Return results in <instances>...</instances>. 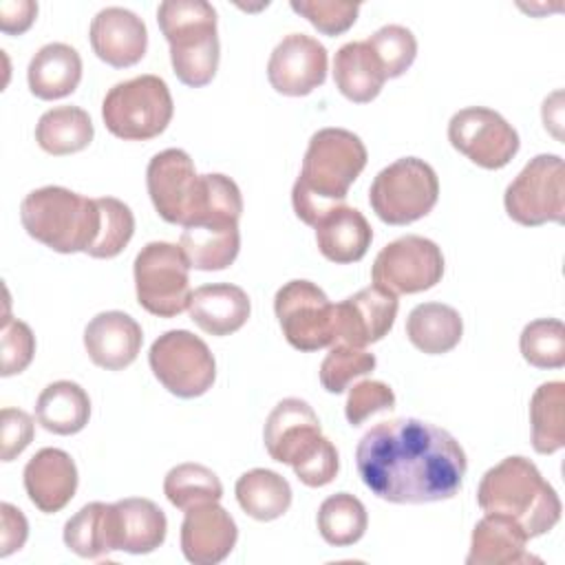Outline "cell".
I'll return each mask as SVG.
<instances>
[{"label":"cell","mask_w":565,"mask_h":565,"mask_svg":"<svg viewBox=\"0 0 565 565\" xmlns=\"http://www.w3.org/2000/svg\"><path fill=\"white\" fill-rule=\"evenodd\" d=\"M355 466L375 497L411 505L452 499L468 470L459 441L417 417H397L369 428L358 441Z\"/></svg>","instance_id":"obj_1"},{"label":"cell","mask_w":565,"mask_h":565,"mask_svg":"<svg viewBox=\"0 0 565 565\" xmlns=\"http://www.w3.org/2000/svg\"><path fill=\"white\" fill-rule=\"evenodd\" d=\"M366 157L362 139L347 128L313 132L291 190L296 216L313 227L329 210L344 205L351 183L366 166Z\"/></svg>","instance_id":"obj_2"},{"label":"cell","mask_w":565,"mask_h":565,"mask_svg":"<svg viewBox=\"0 0 565 565\" xmlns=\"http://www.w3.org/2000/svg\"><path fill=\"white\" fill-rule=\"evenodd\" d=\"M477 503L486 514H503L516 521L527 539L550 532L561 521L556 490L521 455L501 459L481 477Z\"/></svg>","instance_id":"obj_3"},{"label":"cell","mask_w":565,"mask_h":565,"mask_svg":"<svg viewBox=\"0 0 565 565\" xmlns=\"http://www.w3.org/2000/svg\"><path fill=\"white\" fill-rule=\"evenodd\" d=\"M20 221L31 238L60 254L84 252L99 234L97 199H86L62 185H44L20 203Z\"/></svg>","instance_id":"obj_4"},{"label":"cell","mask_w":565,"mask_h":565,"mask_svg":"<svg viewBox=\"0 0 565 565\" xmlns=\"http://www.w3.org/2000/svg\"><path fill=\"white\" fill-rule=\"evenodd\" d=\"M157 22L179 82L190 88L210 84L221 57L214 7L205 0H166L157 7Z\"/></svg>","instance_id":"obj_5"},{"label":"cell","mask_w":565,"mask_h":565,"mask_svg":"<svg viewBox=\"0 0 565 565\" xmlns=\"http://www.w3.org/2000/svg\"><path fill=\"white\" fill-rule=\"evenodd\" d=\"M174 113L168 84L157 75H137L115 84L104 102L102 117L110 135L124 141H148L159 137Z\"/></svg>","instance_id":"obj_6"},{"label":"cell","mask_w":565,"mask_h":565,"mask_svg":"<svg viewBox=\"0 0 565 565\" xmlns=\"http://www.w3.org/2000/svg\"><path fill=\"white\" fill-rule=\"evenodd\" d=\"M437 199V172L419 157H402L382 168L369 188L373 212L388 225H408L424 218Z\"/></svg>","instance_id":"obj_7"},{"label":"cell","mask_w":565,"mask_h":565,"mask_svg":"<svg viewBox=\"0 0 565 565\" xmlns=\"http://www.w3.org/2000/svg\"><path fill=\"white\" fill-rule=\"evenodd\" d=\"M139 305L159 318H174L190 305V263L174 243L152 241L135 256Z\"/></svg>","instance_id":"obj_8"},{"label":"cell","mask_w":565,"mask_h":565,"mask_svg":"<svg viewBox=\"0 0 565 565\" xmlns=\"http://www.w3.org/2000/svg\"><path fill=\"white\" fill-rule=\"evenodd\" d=\"M508 216L525 227L563 223L565 218V168L558 154H536L505 188Z\"/></svg>","instance_id":"obj_9"},{"label":"cell","mask_w":565,"mask_h":565,"mask_svg":"<svg viewBox=\"0 0 565 565\" xmlns=\"http://www.w3.org/2000/svg\"><path fill=\"white\" fill-rule=\"evenodd\" d=\"M148 362L163 388L183 399L207 393L216 380V362L210 347L185 329L161 333L148 351Z\"/></svg>","instance_id":"obj_10"},{"label":"cell","mask_w":565,"mask_h":565,"mask_svg":"<svg viewBox=\"0 0 565 565\" xmlns=\"http://www.w3.org/2000/svg\"><path fill=\"white\" fill-rule=\"evenodd\" d=\"M282 335L298 351H318L335 342V305L311 280H289L274 296Z\"/></svg>","instance_id":"obj_11"},{"label":"cell","mask_w":565,"mask_h":565,"mask_svg":"<svg viewBox=\"0 0 565 565\" xmlns=\"http://www.w3.org/2000/svg\"><path fill=\"white\" fill-rule=\"evenodd\" d=\"M444 276V254L430 238L406 234L380 249L373 260V285L399 296L435 287Z\"/></svg>","instance_id":"obj_12"},{"label":"cell","mask_w":565,"mask_h":565,"mask_svg":"<svg viewBox=\"0 0 565 565\" xmlns=\"http://www.w3.org/2000/svg\"><path fill=\"white\" fill-rule=\"evenodd\" d=\"M450 146L486 170L505 168L519 152V132L497 110L468 106L448 121Z\"/></svg>","instance_id":"obj_13"},{"label":"cell","mask_w":565,"mask_h":565,"mask_svg":"<svg viewBox=\"0 0 565 565\" xmlns=\"http://www.w3.org/2000/svg\"><path fill=\"white\" fill-rule=\"evenodd\" d=\"M146 185L157 214L174 225H188L199 201L201 174L181 148L157 152L146 170Z\"/></svg>","instance_id":"obj_14"},{"label":"cell","mask_w":565,"mask_h":565,"mask_svg":"<svg viewBox=\"0 0 565 565\" xmlns=\"http://www.w3.org/2000/svg\"><path fill=\"white\" fill-rule=\"evenodd\" d=\"M327 64L324 44L305 33H289L269 55L267 79L276 93L302 97L324 84Z\"/></svg>","instance_id":"obj_15"},{"label":"cell","mask_w":565,"mask_h":565,"mask_svg":"<svg viewBox=\"0 0 565 565\" xmlns=\"http://www.w3.org/2000/svg\"><path fill=\"white\" fill-rule=\"evenodd\" d=\"M397 296L371 285L335 305V342L364 349L382 340L397 316Z\"/></svg>","instance_id":"obj_16"},{"label":"cell","mask_w":565,"mask_h":565,"mask_svg":"<svg viewBox=\"0 0 565 565\" xmlns=\"http://www.w3.org/2000/svg\"><path fill=\"white\" fill-rule=\"evenodd\" d=\"M238 527L218 501L185 510L181 523V552L194 565H216L230 556Z\"/></svg>","instance_id":"obj_17"},{"label":"cell","mask_w":565,"mask_h":565,"mask_svg":"<svg viewBox=\"0 0 565 565\" xmlns=\"http://www.w3.org/2000/svg\"><path fill=\"white\" fill-rule=\"evenodd\" d=\"M88 40L102 62L115 68H128L146 55L148 29L130 9L106 7L95 13Z\"/></svg>","instance_id":"obj_18"},{"label":"cell","mask_w":565,"mask_h":565,"mask_svg":"<svg viewBox=\"0 0 565 565\" xmlns=\"http://www.w3.org/2000/svg\"><path fill=\"white\" fill-rule=\"evenodd\" d=\"M24 490L29 501L44 514L60 512L77 490V466L62 448H42L24 466Z\"/></svg>","instance_id":"obj_19"},{"label":"cell","mask_w":565,"mask_h":565,"mask_svg":"<svg viewBox=\"0 0 565 565\" xmlns=\"http://www.w3.org/2000/svg\"><path fill=\"white\" fill-rule=\"evenodd\" d=\"M143 342L139 322L124 311H102L84 329V347L93 364L106 371L130 366Z\"/></svg>","instance_id":"obj_20"},{"label":"cell","mask_w":565,"mask_h":565,"mask_svg":"<svg viewBox=\"0 0 565 565\" xmlns=\"http://www.w3.org/2000/svg\"><path fill=\"white\" fill-rule=\"evenodd\" d=\"M252 302L245 289L232 282H212L192 291L188 313L205 333L223 338L236 333L249 318Z\"/></svg>","instance_id":"obj_21"},{"label":"cell","mask_w":565,"mask_h":565,"mask_svg":"<svg viewBox=\"0 0 565 565\" xmlns=\"http://www.w3.org/2000/svg\"><path fill=\"white\" fill-rule=\"evenodd\" d=\"M113 532L115 550L150 554L166 541L168 519L154 501L128 497L113 503Z\"/></svg>","instance_id":"obj_22"},{"label":"cell","mask_w":565,"mask_h":565,"mask_svg":"<svg viewBox=\"0 0 565 565\" xmlns=\"http://www.w3.org/2000/svg\"><path fill=\"white\" fill-rule=\"evenodd\" d=\"M313 227L320 254L335 265L362 260L373 241V230L364 214L349 205L329 210Z\"/></svg>","instance_id":"obj_23"},{"label":"cell","mask_w":565,"mask_h":565,"mask_svg":"<svg viewBox=\"0 0 565 565\" xmlns=\"http://www.w3.org/2000/svg\"><path fill=\"white\" fill-rule=\"evenodd\" d=\"M527 534L523 527L503 516L486 514L472 530L470 552L466 556L468 565H519L539 561L525 550Z\"/></svg>","instance_id":"obj_24"},{"label":"cell","mask_w":565,"mask_h":565,"mask_svg":"<svg viewBox=\"0 0 565 565\" xmlns=\"http://www.w3.org/2000/svg\"><path fill=\"white\" fill-rule=\"evenodd\" d=\"M313 435H320V419L300 397L280 399L269 413L263 430L265 448L278 463H289L294 452Z\"/></svg>","instance_id":"obj_25"},{"label":"cell","mask_w":565,"mask_h":565,"mask_svg":"<svg viewBox=\"0 0 565 565\" xmlns=\"http://www.w3.org/2000/svg\"><path fill=\"white\" fill-rule=\"evenodd\" d=\"M82 79V57L64 42L44 44L29 62L26 82L38 99H62L71 95Z\"/></svg>","instance_id":"obj_26"},{"label":"cell","mask_w":565,"mask_h":565,"mask_svg":"<svg viewBox=\"0 0 565 565\" xmlns=\"http://www.w3.org/2000/svg\"><path fill=\"white\" fill-rule=\"evenodd\" d=\"M333 82L338 90L353 104H369L375 99L386 82L382 64L369 44L347 42L333 57Z\"/></svg>","instance_id":"obj_27"},{"label":"cell","mask_w":565,"mask_h":565,"mask_svg":"<svg viewBox=\"0 0 565 565\" xmlns=\"http://www.w3.org/2000/svg\"><path fill=\"white\" fill-rule=\"evenodd\" d=\"M179 247L190 267L218 271L230 267L241 249L238 223H194L183 227Z\"/></svg>","instance_id":"obj_28"},{"label":"cell","mask_w":565,"mask_h":565,"mask_svg":"<svg viewBox=\"0 0 565 565\" xmlns=\"http://www.w3.org/2000/svg\"><path fill=\"white\" fill-rule=\"evenodd\" d=\"M90 417L88 393L71 380H57L42 388L35 402L38 424L55 435L79 433Z\"/></svg>","instance_id":"obj_29"},{"label":"cell","mask_w":565,"mask_h":565,"mask_svg":"<svg viewBox=\"0 0 565 565\" xmlns=\"http://www.w3.org/2000/svg\"><path fill=\"white\" fill-rule=\"evenodd\" d=\"M463 335L459 311L444 302H422L406 318V338L428 355L452 351Z\"/></svg>","instance_id":"obj_30"},{"label":"cell","mask_w":565,"mask_h":565,"mask_svg":"<svg viewBox=\"0 0 565 565\" xmlns=\"http://www.w3.org/2000/svg\"><path fill=\"white\" fill-rule=\"evenodd\" d=\"M234 492L243 512L256 521H276L291 505L289 481L267 468H254L243 472L236 481Z\"/></svg>","instance_id":"obj_31"},{"label":"cell","mask_w":565,"mask_h":565,"mask_svg":"<svg viewBox=\"0 0 565 565\" xmlns=\"http://www.w3.org/2000/svg\"><path fill=\"white\" fill-rule=\"evenodd\" d=\"M95 128L88 113L79 106H57L46 110L35 126L38 146L53 154L64 157L84 150L93 141Z\"/></svg>","instance_id":"obj_32"},{"label":"cell","mask_w":565,"mask_h":565,"mask_svg":"<svg viewBox=\"0 0 565 565\" xmlns=\"http://www.w3.org/2000/svg\"><path fill=\"white\" fill-rule=\"evenodd\" d=\"M64 545L82 558H104L115 552L113 503L93 501L75 512L64 525Z\"/></svg>","instance_id":"obj_33"},{"label":"cell","mask_w":565,"mask_h":565,"mask_svg":"<svg viewBox=\"0 0 565 565\" xmlns=\"http://www.w3.org/2000/svg\"><path fill=\"white\" fill-rule=\"evenodd\" d=\"M532 448L552 455L565 446V384L545 382L530 399Z\"/></svg>","instance_id":"obj_34"},{"label":"cell","mask_w":565,"mask_h":565,"mask_svg":"<svg viewBox=\"0 0 565 565\" xmlns=\"http://www.w3.org/2000/svg\"><path fill=\"white\" fill-rule=\"evenodd\" d=\"M316 523L320 536L329 545L347 547L364 536L369 516L364 503L358 497L349 492H335L320 503Z\"/></svg>","instance_id":"obj_35"},{"label":"cell","mask_w":565,"mask_h":565,"mask_svg":"<svg viewBox=\"0 0 565 565\" xmlns=\"http://www.w3.org/2000/svg\"><path fill=\"white\" fill-rule=\"evenodd\" d=\"M163 494L179 510H190L201 503L221 501L223 483L203 463H179L163 479Z\"/></svg>","instance_id":"obj_36"},{"label":"cell","mask_w":565,"mask_h":565,"mask_svg":"<svg viewBox=\"0 0 565 565\" xmlns=\"http://www.w3.org/2000/svg\"><path fill=\"white\" fill-rule=\"evenodd\" d=\"M521 355L536 369H561L565 364V327L556 318H539L523 327Z\"/></svg>","instance_id":"obj_37"},{"label":"cell","mask_w":565,"mask_h":565,"mask_svg":"<svg viewBox=\"0 0 565 565\" xmlns=\"http://www.w3.org/2000/svg\"><path fill=\"white\" fill-rule=\"evenodd\" d=\"M99 234L95 245L88 249V256L93 258H115L124 252V247L130 243L135 234V216L130 207L115 199V196H99Z\"/></svg>","instance_id":"obj_38"},{"label":"cell","mask_w":565,"mask_h":565,"mask_svg":"<svg viewBox=\"0 0 565 565\" xmlns=\"http://www.w3.org/2000/svg\"><path fill=\"white\" fill-rule=\"evenodd\" d=\"M375 364L377 360L373 353L342 342H333L320 364V384L329 393H342L355 377L371 373Z\"/></svg>","instance_id":"obj_39"},{"label":"cell","mask_w":565,"mask_h":565,"mask_svg":"<svg viewBox=\"0 0 565 565\" xmlns=\"http://www.w3.org/2000/svg\"><path fill=\"white\" fill-rule=\"evenodd\" d=\"M364 42L382 64L386 79L404 75L417 55V40L413 31L402 24H386Z\"/></svg>","instance_id":"obj_40"},{"label":"cell","mask_w":565,"mask_h":565,"mask_svg":"<svg viewBox=\"0 0 565 565\" xmlns=\"http://www.w3.org/2000/svg\"><path fill=\"white\" fill-rule=\"evenodd\" d=\"M289 466L294 468L298 481L309 488H322L335 479L340 459L335 446L320 433L294 452Z\"/></svg>","instance_id":"obj_41"},{"label":"cell","mask_w":565,"mask_h":565,"mask_svg":"<svg viewBox=\"0 0 565 565\" xmlns=\"http://www.w3.org/2000/svg\"><path fill=\"white\" fill-rule=\"evenodd\" d=\"M291 9L307 18L320 33L340 35L353 26L360 4L342 0H291Z\"/></svg>","instance_id":"obj_42"},{"label":"cell","mask_w":565,"mask_h":565,"mask_svg":"<svg viewBox=\"0 0 565 565\" xmlns=\"http://www.w3.org/2000/svg\"><path fill=\"white\" fill-rule=\"evenodd\" d=\"M2 366L0 375L11 377L15 373H22L35 353V335L31 327L22 320H13L9 313L2 318Z\"/></svg>","instance_id":"obj_43"},{"label":"cell","mask_w":565,"mask_h":565,"mask_svg":"<svg viewBox=\"0 0 565 565\" xmlns=\"http://www.w3.org/2000/svg\"><path fill=\"white\" fill-rule=\"evenodd\" d=\"M393 406H395V393L388 384L380 380H362L349 391L344 415L351 426H360L371 415L380 411H391Z\"/></svg>","instance_id":"obj_44"},{"label":"cell","mask_w":565,"mask_h":565,"mask_svg":"<svg viewBox=\"0 0 565 565\" xmlns=\"http://www.w3.org/2000/svg\"><path fill=\"white\" fill-rule=\"evenodd\" d=\"M33 441V419L22 408H2L0 413V457L13 461Z\"/></svg>","instance_id":"obj_45"},{"label":"cell","mask_w":565,"mask_h":565,"mask_svg":"<svg viewBox=\"0 0 565 565\" xmlns=\"http://www.w3.org/2000/svg\"><path fill=\"white\" fill-rule=\"evenodd\" d=\"M29 523L22 510L11 503L0 505V556H9L26 543Z\"/></svg>","instance_id":"obj_46"},{"label":"cell","mask_w":565,"mask_h":565,"mask_svg":"<svg viewBox=\"0 0 565 565\" xmlns=\"http://www.w3.org/2000/svg\"><path fill=\"white\" fill-rule=\"evenodd\" d=\"M38 15V4L33 0H4L0 4V29L7 35L24 33Z\"/></svg>","instance_id":"obj_47"}]
</instances>
